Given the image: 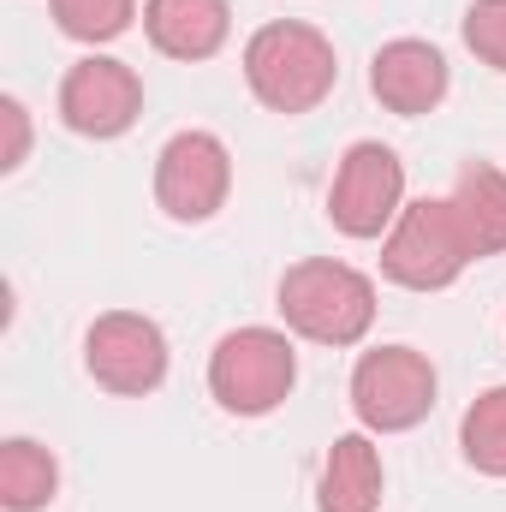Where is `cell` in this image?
Masks as SVG:
<instances>
[{"label":"cell","instance_id":"obj_1","mask_svg":"<svg viewBox=\"0 0 506 512\" xmlns=\"http://www.w3.org/2000/svg\"><path fill=\"white\" fill-rule=\"evenodd\" d=\"M245 84L268 114H310L340 84L334 42L304 18H274L245 42Z\"/></svg>","mask_w":506,"mask_h":512},{"label":"cell","instance_id":"obj_2","mask_svg":"<svg viewBox=\"0 0 506 512\" xmlns=\"http://www.w3.org/2000/svg\"><path fill=\"white\" fill-rule=\"evenodd\" d=\"M280 316L298 340L316 346H358L376 322V280L334 256H304L280 274Z\"/></svg>","mask_w":506,"mask_h":512},{"label":"cell","instance_id":"obj_3","mask_svg":"<svg viewBox=\"0 0 506 512\" xmlns=\"http://www.w3.org/2000/svg\"><path fill=\"white\" fill-rule=\"evenodd\" d=\"M471 239L459 227L453 197H417L381 239V274L405 292H447L471 268Z\"/></svg>","mask_w":506,"mask_h":512},{"label":"cell","instance_id":"obj_4","mask_svg":"<svg viewBox=\"0 0 506 512\" xmlns=\"http://www.w3.org/2000/svg\"><path fill=\"white\" fill-rule=\"evenodd\" d=\"M298 382V352L280 328H233L209 352V393L233 417H268Z\"/></svg>","mask_w":506,"mask_h":512},{"label":"cell","instance_id":"obj_5","mask_svg":"<svg viewBox=\"0 0 506 512\" xmlns=\"http://www.w3.org/2000/svg\"><path fill=\"white\" fill-rule=\"evenodd\" d=\"M435 364L411 346H376L352 370V411L370 435H405L435 411Z\"/></svg>","mask_w":506,"mask_h":512},{"label":"cell","instance_id":"obj_6","mask_svg":"<svg viewBox=\"0 0 506 512\" xmlns=\"http://www.w3.org/2000/svg\"><path fill=\"white\" fill-rule=\"evenodd\" d=\"M233 191V155L215 131H179L155 155V203L179 227H203L227 209Z\"/></svg>","mask_w":506,"mask_h":512},{"label":"cell","instance_id":"obj_7","mask_svg":"<svg viewBox=\"0 0 506 512\" xmlns=\"http://www.w3.org/2000/svg\"><path fill=\"white\" fill-rule=\"evenodd\" d=\"M399 209H405V161L376 137L352 143L328 191V221L346 239H381L399 221Z\"/></svg>","mask_w":506,"mask_h":512},{"label":"cell","instance_id":"obj_8","mask_svg":"<svg viewBox=\"0 0 506 512\" xmlns=\"http://www.w3.org/2000/svg\"><path fill=\"white\" fill-rule=\"evenodd\" d=\"M84 370L96 387L120 393V399H143L167 382V334L161 322L137 316V310H108L90 322L84 334Z\"/></svg>","mask_w":506,"mask_h":512},{"label":"cell","instance_id":"obj_9","mask_svg":"<svg viewBox=\"0 0 506 512\" xmlns=\"http://www.w3.org/2000/svg\"><path fill=\"white\" fill-rule=\"evenodd\" d=\"M143 114V78L114 54H84L60 78V120L78 137H126Z\"/></svg>","mask_w":506,"mask_h":512},{"label":"cell","instance_id":"obj_10","mask_svg":"<svg viewBox=\"0 0 506 512\" xmlns=\"http://www.w3.org/2000/svg\"><path fill=\"white\" fill-rule=\"evenodd\" d=\"M370 90L387 114L417 120V114L441 108V96H447V54L423 36H393L370 60Z\"/></svg>","mask_w":506,"mask_h":512},{"label":"cell","instance_id":"obj_11","mask_svg":"<svg viewBox=\"0 0 506 512\" xmlns=\"http://www.w3.org/2000/svg\"><path fill=\"white\" fill-rule=\"evenodd\" d=\"M143 30L167 60H215L233 36L227 0H143Z\"/></svg>","mask_w":506,"mask_h":512},{"label":"cell","instance_id":"obj_12","mask_svg":"<svg viewBox=\"0 0 506 512\" xmlns=\"http://www.w3.org/2000/svg\"><path fill=\"white\" fill-rule=\"evenodd\" d=\"M381 453L370 435H340L322 459V489L316 507L322 512H376L381 507Z\"/></svg>","mask_w":506,"mask_h":512},{"label":"cell","instance_id":"obj_13","mask_svg":"<svg viewBox=\"0 0 506 512\" xmlns=\"http://www.w3.org/2000/svg\"><path fill=\"white\" fill-rule=\"evenodd\" d=\"M459 209V227L471 239V256H501L506 251V173L495 161H465L459 185L447 191Z\"/></svg>","mask_w":506,"mask_h":512},{"label":"cell","instance_id":"obj_14","mask_svg":"<svg viewBox=\"0 0 506 512\" xmlns=\"http://www.w3.org/2000/svg\"><path fill=\"white\" fill-rule=\"evenodd\" d=\"M60 489V465L48 447H36L30 435L0 441V507L6 512H42Z\"/></svg>","mask_w":506,"mask_h":512},{"label":"cell","instance_id":"obj_15","mask_svg":"<svg viewBox=\"0 0 506 512\" xmlns=\"http://www.w3.org/2000/svg\"><path fill=\"white\" fill-rule=\"evenodd\" d=\"M459 447H465V465L483 471V477H506V387H489L465 405L459 417Z\"/></svg>","mask_w":506,"mask_h":512},{"label":"cell","instance_id":"obj_16","mask_svg":"<svg viewBox=\"0 0 506 512\" xmlns=\"http://www.w3.org/2000/svg\"><path fill=\"white\" fill-rule=\"evenodd\" d=\"M48 12H54V24L72 36V42H114V36H126L131 18H137V0H48Z\"/></svg>","mask_w":506,"mask_h":512},{"label":"cell","instance_id":"obj_17","mask_svg":"<svg viewBox=\"0 0 506 512\" xmlns=\"http://www.w3.org/2000/svg\"><path fill=\"white\" fill-rule=\"evenodd\" d=\"M465 48L483 66L506 72V0H471V12H465Z\"/></svg>","mask_w":506,"mask_h":512},{"label":"cell","instance_id":"obj_18","mask_svg":"<svg viewBox=\"0 0 506 512\" xmlns=\"http://www.w3.org/2000/svg\"><path fill=\"white\" fill-rule=\"evenodd\" d=\"M0 120H6V155H0V167L12 173V167H24V155H30V114H24L18 96H6V102H0Z\"/></svg>","mask_w":506,"mask_h":512}]
</instances>
